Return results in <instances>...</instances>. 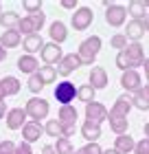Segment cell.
<instances>
[{
	"mask_svg": "<svg viewBox=\"0 0 149 154\" xmlns=\"http://www.w3.org/2000/svg\"><path fill=\"white\" fill-rule=\"evenodd\" d=\"M132 95L130 93H123L121 97H116V101H114V106L110 108V117H108V121H110V128L112 132L118 137V134H125L127 132V125H130V110H132Z\"/></svg>",
	"mask_w": 149,
	"mask_h": 154,
	"instance_id": "1",
	"label": "cell"
},
{
	"mask_svg": "<svg viewBox=\"0 0 149 154\" xmlns=\"http://www.w3.org/2000/svg\"><path fill=\"white\" fill-rule=\"evenodd\" d=\"M101 44H103V42H101L99 35H90V38H86L79 44L77 55H79V60H81L83 66H92V64H94L97 55H99V51H101Z\"/></svg>",
	"mask_w": 149,
	"mask_h": 154,
	"instance_id": "2",
	"label": "cell"
},
{
	"mask_svg": "<svg viewBox=\"0 0 149 154\" xmlns=\"http://www.w3.org/2000/svg\"><path fill=\"white\" fill-rule=\"evenodd\" d=\"M26 115H29L31 121H42V119H46L48 112H51V106H48L46 99H42V97H31L29 101H26Z\"/></svg>",
	"mask_w": 149,
	"mask_h": 154,
	"instance_id": "3",
	"label": "cell"
},
{
	"mask_svg": "<svg viewBox=\"0 0 149 154\" xmlns=\"http://www.w3.org/2000/svg\"><path fill=\"white\" fill-rule=\"evenodd\" d=\"M92 20H94V13H92L90 7H79V9H75L73 18H70V24H73L75 31H86L92 24Z\"/></svg>",
	"mask_w": 149,
	"mask_h": 154,
	"instance_id": "4",
	"label": "cell"
},
{
	"mask_svg": "<svg viewBox=\"0 0 149 154\" xmlns=\"http://www.w3.org/2000/svg\"><path fill=\"white\" fill-rule=\"evenodd\" d=\"M53 95H55V99H57L61 106H70V101H75V97H77V88H75L73 82L64 79V82H59L57 86H55Z\"/></svg>",
	"mask_w": 149,
	"mask_h": 154,
	"instance_id": "5",
	"label": "cell"
},
{
	"mask_svg": "<svg viewBox=\"0 0 149 154\" xmlns=\"http://www.w3.org/2000/svg\"><path fill=\"white\" fill-rule=\"evenodd\" d=\"M79 66H83L81 64V60H79V55L77 53H66L64 57L57 62V75H61V77H68V75H73Z\"/></svg>",
	"mask_w": 149,
	"mask_h": 154,
	"instance_id": "6",
	"label": "cell"
},
{
	"mask_svg": "<svg viewBox=\"0 0 149 154\" xmlns=\"http://www.w3.org/2000/svg\"><path fill=\"white\" fill-rule=\"evenodd\" d=\"M125 20H127V9L123 5H108V9H105V22L110 26L118 29V26L125 24Z\"/></svg>",
	"mask_w": 149,
	"mask_h": 154,
	"instance_id": "7",
	"label": "cell"
},
{
	"mask_svg": "<svg viewBox=\"0 0 149 154\" xmlns=\"http://www.w3.org/2000/svg\"><path fill=\"white\" fill-rule=\"evenodd\" d=\"M108 117H110V110L103 106V103H99V101H92L86 106V121L90 123H97V125H101L103 121H108Z\"/></svg>",
	"mask_w": 149,
	"mask_h": 154,
	"instance_id": "8",
	"label": "cell"
},
{
	"mask_svg": "<svg viewBox=\"0 0 149 154\" xmlns=\"http://www.w3.org/2000/svg\"><path fill=\"white\" fill-rule=\"evenodd\" d=\"M125 55H127V60H130L132 71H138V66L145 64V48H143L140 42H132V44H127Z\"/></svg>",
	"mask_w": 149,
	"mask_h": 154,
	"instance_id": "9",
	"label": "cell"
},
{
	"mask_svg": "<svg viewBox=\"0 0 149 154\" xmlns=\"http://www.w3.org/2000/svg\"><path fill=\"white\" fill-rule=\"evenodd\" d=\"M26 121H29V115H26L24 108H11L4 117V123L9 130H22Z\"/></svg>",
	"mask_w": 149,
	"mask_h": 154,
	"instance_id": "10",
	"label": "cell"
},
{
	"mask_svg": "<svg viewBox=\"0 0 149 154\" xmlns=\"http://www.w3.org/2000/svg\"><path fill=\"white\" fill-rule=\"evenodd\" d=\"M40 55H42L44 66H53V64H57V62L64 57V51H61L59 44H55V42H46L44 48L40 51Z\"/></svg>",
	"mask_w": 149,
	"mask_h": 154,
	"instance_id": "11",
	"label": "cell"
},
{
	"mask_svg": "<svg viewBox=\"0 0 149 154\" xmlns=\"http://www.w3.org/2000/svg\"><path fill=\"white\" fill-rule=\"evenodd\" d=\"M121 86H123L127 93L134 95L140 86H143V77H140L138 71H132V68H130V71H125L123 75H121Z\"/></svg>",
	"mask_w": 149,
	"mask_h": 154,
	"instance_id": "12",
	"label": "cell"
},
{
	"mask_svg": "<svg viewBox=\"0 0 149 154\" xmlns=\"http://www.w3.org/2000/svg\"><path fill=\"white\" fill-rule=\"evenodd\" d=\"M44 134V125H42L40 121H26L24 123V128H22V141L26 143H35V141H40V137Z\"/></svg>",
	"mask_w": 149,
	"mask_h": 154,
	"instance_id": "13",
	"label": "cell"
},
{
	"mask_svg": "<svg viewBox=\"0 0 149 154\" xmlns=\"http://www.w3.org/2000/svg\"><path fill=\"white\" fill-rule=\"evenodd\" d=\"M88 84L94 90H101V88H105L110 84V79H108V71H105L103 66H92V71H90V75H88Z\"/></svg>",
	"mask_w": 149,
	"mask_h": 154,
	"instance_id": "14",
	"label": "cell"
},
{
	"mask_svg": "<svg viewBox=\"0 0 149 154\" xmlns=\"http://www.w3.org/2000/svg\"><path fill=\"white\" fill-rule=\"evenodd\" d=\"M77 117H79V112L75 106H61L57 112V121L61 128H70V125H77Z\"/></svg>",
	"mask_w": 149,
	"mask_h": 154,
	"instance_id": "15",
	"label": "cell"
},
{
	"mask_svg": "<svg viewBox=\"0 0 149 154\" xmlns=\"http://www.w3.org/2000/svg\"><path fill=\"white\" fill-rule=\"evenodd\" d=\"M16 66H18V71H22V73H26V75H33V73L40 71V62H37V57H35V55H26V53L18 57Z\"/></svg>",
	"mask_w": 149,
	"mask_h": 154,
	"instance_id": "16",
	"label": "cell"
},
{
	"mask_svg": "<svg viewBox=\"0 0 149 154\" xmlns=\"http://www.w3.org/2000/svg\"><path fill=\"white\" fill-rule=\"evenodd\" d=\"M132 106L138 110H149V84H143L136 93L132 95Z\"/></svg>",
	"mask_w": 149,
	"mask_h": 154,
	"instance_id": "17",
	"label": "cell"
},
{
	"mask_svg": "<svg viewBox=\"0 0 149 154\" xmlns=\"http://www.w3.org/2000/svg\"><path fill=\"white\" fill-rule=\"evenodd\" d=\"M48 35H51V42H55V44L61 46V42H66V38H68L66 24H64L61 20H55V22H51V26H48Z\"/></svg>",
	"mask_w": 149,
	"mask_h": 154,
	"instance_id": "18",
	"label": "cell"
},
{
	"mask_svg": "<svg viewBox=\"0 0 149 154\" xmlns=\"http://www.w3.org/2000/svg\"><path fill=\"white\" fill-rule=\"evenodd\" d=\"M44 44H46V42L42 40V35H40V33H33V35H26V38H22V48L26 51V55L40 53L42 48H44Z\"/></svg>",
	"mask_w": 149,
	"mask_h": 154,
	"instance_id": "19",
	"label": "cell"
},
{
	"mask_svg": "<svg viewBox=\"0 0 149 154\" xmlns=\"http://www.w3.org/2000/svg\"><path fill=\"white\" fill-rule=\"evenodd\" d=\"M145 35V22L143 20H130L125 29V38L132 42H140V38Z\"/></svg>",
	"mask_w": 149,
	"mask_h": 154,
	"instance_id": "20",
	"label": "cell"
},
{
	"mask_svg": "<svg viewBox=\"0 0 149 154\" xmlns=\"http://www.w3.org/2000/svg\"><path fill=\"white\" fill-rule=\"evenodd\" d=\"M134 145H136V141H134V137L132 134H118L116 139H114V150L118 152V154H130V152H134Z\"/></svg>",
	"mask_w": 149,
	"mask_h": 154,
	"instance_id": "21",
	"label": "cell"
},
{
	"mask_svg": "<svg viewBox=\"0 0 149 154\" xmlns=\"http://www.w3.org/2000/svg\"><path fill=\"white\" fill-rule=\"evenodd\" d=\"M20 13L16 11H2V16H0V26H2L4 31H18L20 26Z\"/></svg>",
	"mask_w": 149,
	"mask_h": 154,
	"instance_id": "22",
	"label": "cell"
},
{
	"mask_svg": "<svg viewBox=\"0 0 149 154\" xmlns=\"http://www.w3.org/2000/svg\"><path fill=\"white\" fill-rule=\"evenodd\" d=\"M81 137L86 139L88 143H97L99 139H101V125L90 123V121H83V125H81Z\"/></svg>",
	"mask_w": 149,
	"mask_h": 154,
	"instance_id": "23",
	"label": "cell"
},
{
	"mask_svg": "<svg viewBox=\"0 0 149 154\" xmlns=\"http://www.w3.org/2000/svg\"><path fill=\"white\" fill-rule=\"evenodd\" d=\"M22 44V33L20 31H2L0 35V46L2 48H16Z\"/></svg>",
	"mask_w": 149,
	"mask_h": 154,
	"instance_id": "24",
	"label": "cell"
},
{
	"mask_svg": "<svg viewBox=\"0 0 149 154\" xmlns=\"http://www.w3.org/2000/svg\"><path fill=\"white\" fill-rule=\"evenodd\" d=\"M0 84H2V88H4L7 97L18 95V93H20V88H22V82H20L18 77H13V75H4L2 79H0Z\"/></svg>",
	"mask_w": 149,
	"mask_h": 154,
	"instance_id": "25",
	"label": "cell"
},
{
	"mask_svg": "<svg viewBox=\"0 0 149 154\" xmlns=\"http://www.w3.org/2000/svg\"><path fill=\"white\" fill-rule=\"evenodd\" d=\"M127 13L132 16V20H145V16H147L145 0H132L130 7H127Z\"/></svg>",
	"mask_w": 149,
	"mask_h": 154,
	"instance_id": "26",
	"label": "cell"
},
{
	"mask_svg": "<svg viewBox=\"0 0 149 154\" xmlns=\"http://www.w3.org/2000/svg\"><path fill=\"white\" fill-rule=\"evenodd\" d=\"M94 95H97V90L90 86V84H81L79 88H77V99L79 101H83L88 106V103H92V101H97L94 99Z\"/></svg>",
	"mask_w": 149,
	"mask_h": 154,
	"instance_id": "27",
	"label": "cell"
},
{
	"mask_svg": "<svg viewBox=\"0 0 149 154\" xmlns=\"http://www.w3.org/2000/svg\"><path fill=\"white\" fill-rule=\"evenodd\" d=\"M37 75H40V79L44 82V86H46V84H53L57 79V68L55 66H40Z\"/></svg>",
	"mask_w": 149,
	"mask_h": 154,
	"instance_id": "28",
	"label": "cell"
},
{
	"mask_svg": "<svg viewBox=\"0 0 149 154\" xmlns=\"http://www.w3.org/2000/svg\"><path fill=\"white\" fill-rule=\"evenodd\" d=\"M44 132H46L48 137H55V139H61V137H64L61 125H59V121H57V119H48V121H46V125H44Z\"/></svg>",
	"mask_w": 149,
	"mask_h": 154,
	"instance_id": "29",
	"label": "cell"
},
{
	"mask_svg": "<svg viewBox=\"0 0 149 154\" xmlns=\"http://www.w3.org/2000/svg\"><path fill=\"white\" fill-rule=\"evenodd\" d=\"M55 152L57 154H75V148H73V143H70V139L61 137V139L55 141Z\"/></svg>",
	"mask_w": 149,
	"mask_h": 154,
	"instance_id": "30",
	"label": "cell"
},
{
	"mask_svg": "<svg viewBox=\"0 0 149 154\" xmlns=\"http://www.w3.org/2000/svg\"><path fill=\"white\" fill-rule=\"evenodd\" d=\"M18 31L22 33L24 38H26V35H33V33H37V31H35V24H33V20H31L29 16L20 20V26H18Z\"/></svg>",
	"mask_w": 149,
	"mask_h": 154,
	"instance_id": "31",
	"label": "cell"
},
{
	"mask_svg": "<svg viewBox=\"0 0 149 154\" xmlns=\"http://www.w3.org/2000/svg\"><path fill=\"white\" fill-rule=\"evenodd\" d=\"M110 44H112V48H118V51H125L130 42H127L125 33H114V35H112V40H110Z\"/></svg>",
	"mask_w": 149,
	"mask_h": 154,
	"instance_id": "32",
	"label": "cell"
},
{
	"mask_svg": "<svg viewBox=\"0 0 149 154\" xmlns=\"http://www.w3.org/2000/svg\"><path fill=\"white\" fill-rule=\"evenodd\" d=\"M26 86H29L31 93H40V90L44 88V82L40 79L37 73H33V75H29V82H26Z\"/></svg>",
	"mask_w": 149,
	"mask_h": 154,
	"instance_id": "33",
	"label": "cell"
},
{
	"mask_svg": "<svg viewBox=\"0 0 149 154\" xmlns=\"http://www.w3.org/2000/svg\"><path fill=\"white\" fill-rule=\"evenodd\" d=\"M114 64H116V68H118V71H130V60H127V55H125V51H118L116 53V60H114Z\"/></svg>",
	"mask_w": 149,
	"mask_h": 154,
	"instance_id": "34",
	"label": "cell"
},
{
	"mask_svg": "<svg viewBox=\"0 0 149 154\" xmlns=\"http://www.w3.org/2000/svg\"><path fill=\"white\" fill-rule=\"evenodd\" d=\"M75 154H103V148L99 143H86L83 148L75 150Z\"/></svg>",
	"mask_w": 149,
	"mask_h": 154,
	"instance_id": "35",
	"label": "cell"
},
{
	"mask_svg": "<svg viewBox=\"0 0 149 154\" xmlns=\"http://www.w3.org/2000/svg\"><path fill=\"white\" fill-rule=\"evenodd\" d=\"M22 7H24V11L29 13V16H33V13H40V11H42V2H40V0H24Z\"/></svg>",
	"mask_w": 149,
	"mask_h": 154,
	"instance_id": "36",
	"label": "cell"
},
{
	"mask_svg": "<svg viewBox=\"0 0 149 154\" xmlns=\"http://www.w3.org/2000/svg\"><path fill=\"white\" fill-rule=\"evenodd\" d=\"M134 154H149V139H140V141H136V145H134Z\"/></svg>",
	"mask_w": 149,
	"mask_h": 154,
	"instance_id": "37",
	"label": "cell"
},
{
	"mask_svg": "<svg viewBox=\"0 0 149 154\" xmlns=\"http://www.w3.org/2000/svg\"><path fill=\"white\" fill-rule=\"evenodd\" d=\"M16 145L18 143H13L11 139H4V141L0 143V154H16Z\"/></svg>",
	"mask_w": 149,
	"mask_h": 154,
	"instance_id": "38",
	"label": "cell"
},
{
	"mask_svg": "<svg viewBox=\"0 0 149 154\" xmlns=\"http://www.w3.org/2000/svg\"><path fill=\"white\" fill-rule=\"evenodd\" d=\"M31 20H33V24H35V31H42V26H44V22H46V13H33V16H29Z\"/></svg>",
	"mask_w": 149,
	"mask_h": 154,
	"instance_id": "39",
	"label": "cell"
},
{
	"mask_svg": "<svg viewBox=\"0 0 149 154\" xmlns=\"http://www.w3.org/2000/svg\"><path fill=\"white\" fill-rule=\"evenodd\" d=\"M16 154H33V148H31V143H26V141H20L16 145Z\"/></svg>",
	"mask_w": 149,
	"mask_h": 154,
	"instance_id": "40",
	"label": "cell"
},
{
	"mask_svg": "<svg viewBox=\"0 0 149 154\" xmlns=\"http://www.w3.org/2000/svg\"><path fill=\"white\" fill-rule=\"evenodd\" d=\"M42 154H57V152H55V145L53 143H46L44 148H42Z\"/></svg>",
	"mask_w": 149,
	"mask_h": 154,
	"instance_id": "41",
	"label": "cell"
},
{
	"mask_svg": "<svg viewBox=\"0 0 149 154\" xmlns=\"http://www.w3.org/2000/svg\"><path fill=\"white\" fill-rule=\"evenodd\" d=\"M61 7H64V9H75L77 2H75V0H61Z\"/></svg>",
	"mask_w": 149,
	"mask_h": 154,
	"instance_id": "42",
	"label": "cell"
},
{
	"mask_svg": "<svg viewBox=\"0 0 149 154\" xmlns=\"http://www.w3.org/2000/svg\"><path fill=\"white\" fill-rule=\"evenodd\" d=\"M7 112H9V108H7V103L4 101H0V119H4Z\"/></svg>",
	"mask_w": 149,
	"mask_h": 154,
	"instance_id": "43",
	"label": "cell"
},
{
	"mask_svg": "<svg viewBox=\"0 0 149 154\" xmlns=\"http://www.w3.org/2000/svg\"><path fill=\"white\" fill-rule=\"evenodd\" d=\"M143 68H145V77H147V82H149V57H145V64H143Z\"/></svg>",
	"mask_w": 149,
	"mask_h": 154,
	"instance_id": "44",
	"label": "cell"
},
{
	"mask_svg": "<svg viewBox=\"0 0 149 154\" xmlns=\"http://www.w3.org/2000/svg\"><path fill=\"white\" fill-rule=\"evenodd\" d=\"M4 57H7V48L0 46V62H4Z\"/></svg>",
	"mask_w": 149,
	"mask_h": 154,
	"instance_id": "45",
	"label": "cell"
},
{
	"mask_svg": "<svg viewBox=\"0 0 149 154\" xmlns=\"http://www.w3.org/2000/svg\"><path fill=\"white\" fill-rule=\"evenodd\" d=\"M4 97H7V93H4V88H2V84H0V101H4Z\"/></svg>",
	"mask_w": 149,
	"mask_h": 154,
	"instance_id": "46",
	"label": "cell"
},
{
	"mask_svg": "<svg viewBox=\"0 0 149 154\" xmlns=\"http://www.w3.org/2000/svg\"><path fill=\"white\" fill-rule=\"evenodd\" d=\"M143 22H145V31H149V11H147V16H145Z\"/></svg>",
	"mask_w": 149,
	"mask_h": 154,
	"instance_id": "47",
	"label": "cell"
},
{
	"mask_svg": "<svg viewBox=\"0 0 149 154\" xmlns=\"http://www.w3.org/2000/svg\"><path fill=\"white\" fill-rule=\"evenodd\" d=\"M143 132H145V137H147V139H149V121H147V123H145V125H143Z\"/></svg>",
	"mask_w": 149,
	"mask_h": 154,
	"instance_id": "48",
	"label": "cell"
},
{
	"mask_svg": "<svg viewBox=\"0 0 149 154\" xmlns=\"http://www.w3.org/2000/svg\"><path fill=\"white\" fill-rule=\"evenodd\" d=\"M103 154H118L114 148H108V150H103Z\"/></svg>",
	"mask_w": 149,
	"mask_h": 154,
	"instance_id": "49",
	"label": "cell"
},
{
	"mask_svg": "<svg viewBox=\"0 0 149 154\" xmlns=\"http://www.w3.org/2000/svg\"><path fill=\"white\" fill-rule=\"evenodd\" d=\"M145 7H147V9H149V0H145Z\"/></svg>",
	"mask_w": 149,
	"mask_h": 154,
	"instance_id": "50",
	"label": "cell"
},
{
	"mask_svg": "<svg viewBox=\"0 0 149 154\" xmlns=\"http://www.w3.org/2000/svg\"><path fill=\"white\" fill-rule=\"evenodd\" d=\"M0 16H2V5H0Z\"/></svg>",
	"mask_w": 149,
	"mask_h": 154,
	"instance_id": "51",
	"label": "cell"
}]
</instances>
